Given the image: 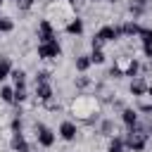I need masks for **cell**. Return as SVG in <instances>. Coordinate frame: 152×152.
<instances>
[{"label":"cell","mask_w":152,"mask_h":152,"mask_svg":"<svg viewBox=\"0 0 152 152\" xmlns=\"http://www.w3.org/2000/svg\"><path fill=\"white\" fill-rule=\"evenodd\" d=\"M66 5L71 7V12H81L83 5H86V0H66Z\"/></svg>","instance_id":"83f0119b"},{"label":"cell","mask_w":152,"mask_h":152,"mask_svg":"<svg viewBox=\"0 0 152 152\" xmlns=\"http://www.w3.org/2000/svg\"><path fill=\"white\" fill-rule=\"evenodd\" d=\"M50 40H57L55 38V26L50 19H40L38 21V43H50Z\"/></svg>","instance_id":"52a82bcc"},{"label":"cell","mask_w":152,"mask_h":152,"mask_svg":"<svg viewBox=\"0 0 152 152\" xmlns=\"http://www.w3.org/2000/svg\"><path fill=\"white\" fill-rule=\"evenodd\" d=\"M10 78L14 81V88H24L26 86V71L24 69H12L10 71Z\"/></svg>","instance_id":"d6986e66"},{"label":"cell","mask_w":152,"mask_h":152,"mask_svg":"<svg viewBox=\"0 0 152 152\" xmlns=\"http://www.w3.org/2000/svg\"><path fill=\"white\" fill-rule=\"evenodd\" d=\"M124 142H126V147H128V152H142L145 147H147V142H150V135L135 124V126H131L128 131H126V135H124Z\"/></svg>","instance_id":"7a4b0ae2"},{"label":"cell","mask_w":152,"mask_h":152,"mask_svg":"<svg viewBox=\"0 0 152 152\" xmlns=\"http://www.w3.org/2000/svg\"><path fill=\"white\" fill-rule=\"evenodd\" d=\"M0 5H2V0H0Z\"/></svg>","instance_id":"e575fe53"},{"label":"cell","mask_w":152,"mask_h":152,"mask_svg":"<svg viewBox=\"0 0 152 152\" xmlns=\"http://www.w3.org/2000/svg\"><path fill=\"white\" fill-rule=\"evenodd\" d=\"M36 140H38L40 147H52L55 140H57V133L45 124H36Z\"/></svg>","instance_id":"277c9868"},{"label":"cell","mask_w":152,"mask_h":152,"mask_svg":"<svg viewBox=\"0 0 152 152\" xmlns=\"http://www.w3.org/2000/svg\"><path fill=\"white\" fill-rule=\"evenodd\" d=\"M14 31V21L10 17H0V33H12Z\"/></svg>","instance_id":"cb8c5ba5"},{"label":"cell","mask_w":152,"mask_h":152,"mask_svg":"<svg viewBox=\"0 0 152 152\" xmlns=\"http://www.w3.org/2000/svg\"><path fill=\"white\" fill-rule=\"evenodd\" d=\"M74 64H76V71H78V74H86V71L90 69V57H88V55H78Z\"/></svg>","instance_id":"ffe728a7"},{"label":"cell","mask_w":152,"mask_h":152,"mask_svg":"<svg viewBox=\"0 0 152 152\" xmlns=\"http://www.w3.org/2000/svg\"><path fill=\"white\" fill-rule=\"evenodd\" d=\"M57 133H59V138H62V140L71 142V140H76V135H78V126H76V121L66 119V121H62V124H59Z\"/></svg>","instance_id":"ba28073f"},{"label":"cell","mask_w":152,"mask_h":152,"mask_svg":"<svg viewBox=\"0 0 152 152\" xmlns=\"http://www.w3.org/2000/svg\"><path fill=\"white\" fill-rule=\"evenodd\" d=\"M10 145H12L14 152H31V147H28V142H26V138H24L21 131H12V140H10Z\"/></svg>","instance_id":"9c48e42d"},{"label":"cell","mask_w":152,"mask_h":152,"mask_svg":"<svg viewBox=\"0 0 152 152\" xmlns=\"http://www.w3.org/2000/svg\"><path fill=\"white\" fill-rule=\"evenodd\" d=\"M86 2H100V0H86Z\"/></svg>","instance_id":"d6a6232c"},{"label":"cell","mask_w":152,"mask_h":152,"mask_svg":"<svg viewBox=\"0 0 152 152\" xmlns=\"http://www.w3.org/2000/svg\"><path fill=\"white\" fill-rule=\"evenodd\" d=\"M33 95H36L40 102H48V100H52V97H55L52 83H36V90H33Z\"/></svg>","instance_id":"30bf717a"},{"label":"cell","mask_w":152,"mask_h":152,"mask_svg":"<svg viewBox=\"0 0 152 152\" xmlns=\"http://www.w3.org/2000/svg\"><path fill=\"white\" fill-rule=\"evenodd\" d=\"M71 114L76 121L86 124V126H93L100 121V102L95 100V95H76L71 100Z\"/></svg>","instance_id":"6da1fadb"},{"label":"cell","mask_w":152,"mask_h":152,"mask_svg":"<svg viewBox=\"0 0 152 152\" xmlns=\"http://www.w3.org/2000/svg\"><path fill=\"white\" fill-rule=\"evenodd\" d=\"M138 31H140V24H138V21H133V19H128V21H124V24H121V33H124L126 38L138 36Z\"/></svg>","instance_id":"2e32d148"},{"label":"cell","mask_w":152,"mask_h":152,"mask_svg":"<svg viewBox=\"0 0 152 152\" xmlns=\"http://www.w3.org/2000/svg\"><path fill=\"white\" fill-rule=\"evenodd\" d=\"M0 100L7 104H14V88L12 86H2L0 88Z\"/></svg>","instance_id":"7402d4cb"},{"label":"cell","mask_w":152,"mask_h":152,"mask_svg":"<svg viewBox=\"0 0 152 152\" xmlns=\"http://www.w3.org/2000/svg\"><path fill=\"white\" fill-rule=\"evenodd\" d=\"M2 2H5V0H2Z\"/></svg>","instance_id":"d590c367"},{"label":"cell","mask_w":152,"mask_h":152,"mask_svg":"<svg viewBox=\"0 0 152 152\" xmlns=\"http://www.w3.org/2000/svg\"><path fill=\"white\" fill-rule=\"evenodd\" d=\"M138 126H140V128H142L147 135H152V114H147L142 121H138Z\"/></svg>","instance_id":"4316f807"},{"label":"cell","mask_w":152,"mask_h":152,"mask_svg":"<svg viewBox=\"0 0 152 152\" xmlns=\"http://www.w3.org/2000/svg\"><path fill=\"white\" fill-rule=\"evenodd\" d=\"M109 2H119V0H109Z\"/></svg>","instance_id":"836d02e7"},{"label":"cell","mask_w":152,"mask_h":152,"mask_svg":"<svg viewBox=\"0 0 152 152\" xmlns=\"http://www.w3.org/2000/svg\"><path fill=\"white\" fill-rule=\"evenodd\" d=\"M14 2H17V10L26 12V10H31V7H33V2H36V0H14Z\"/></svg>","instance_id":"f1b7e54d"},{"label":"cell","mask_w":152,"mask_h":152,"mask_svg":"<svg viewBox=\"0 0 152 152\" xmlns=\"http://www.w3.org/2000/svg\"><path fill=\"white\" fill-rule=\"evenodd\" d=\"M50 76H52L50 71H38L36 74V83H50Z\"/></svg>","instance_id":"f546056e"},{"label":"cell","mask_w":152,"mask_h":152,"mask_svg":"<svg viewBox=\"0 0 152 152\" xmlns=\"http://www.w3.org/2000/svg\"><path fill=\"white\" fill-rule=\"evenodd\" d=\"M135 38H140L142 45H152V28L150 26H140V31H138Z\"/></svg>","instance_id":"603a6c76"},{"label":"cell","mask_w":152,"mask_h":152,"mask_svg":"<svg viewBox=\"0 0 152 152\" xmlns=\"http://www.w3.org/2000/svg\"><path fill=\"white\" fill-rule=\"evenodd\" d=\"M43 104H45V109H50V112H57V109H59V102H57L55 97L48 100V102H43Z\"/></svg>","instance_id":"4dcf8cb0"},{"label":"cell","mask_w":152,"mask_h":152,"mask_svg":"<svg viewBox=\"0 0 152 152\" xmlns=\"http://www.w3.org/2000/svg\"><path fill=\"white\" fill-rule=\"evenodd\" d=\"M128 12L133 14V19L142 17V14L147 12V0H131V5H128Z\"/></svg>","instance_id":"9a60e30c"},{"label":"cell","mask_w":152,"mask_h":152,"mask_svg":"<svg viewBox=\"0 0 152 152\" xmlns=\"http://www.w3.org/2000/svg\"><path fill=\"white\" fill-rule=\"evenodd\" d=\"M97 36L104 40V43H112V40H121L124 38V33H121V24H104L100 31H97Z\"/></svg>","instance_id":"8992f818"},{"label":"cell","mask_w":152,"mask_h":152,"mask_svg":"<svg viewBox=\"0 0 152 152\" xmlns=\"http://www.w3.org/2000/svg\"><path fill=\"white\" fill-rule=\"evenodd\" d=\"M107 152H128V147H126V142H124V135H114V138H109V147H107Z\"/></svg>","instance_id":"e0dca14e"},{"label":"cell","mask_w":152,"mask_h":152,"mask_svg":"<svg viewBox=\"0 0 152 152\" xmlns=\"http://www.w3.org/2000/svg\"><path fill=\"white\" fill-rule=\"evenodd\" d=\"M147 95H150V97H152V86H147Z\"/></svg>","instance_id":"1f68e13d"},{"label":"cell","mask_w":152,"mask_h":152,"mask_svg":"<svg viewBox=\"0 0 152 152\" xmlns=\"http://www.w3.org/2000/svg\"><path fill=\"white\" fill-rule=\"evenodd\" d=\"M114 69L119 71V76H128V78H135L140 74V62L138 57L133 55H119L114 59Z\"/></svg>","instance_id":"3957f363"},{"label":"cell","mask_w":152,"mask_h":152,"mask_svg":"<svg viewBox=\"0 0 152 152\" xmlns=\"http://www.w3.org/2000/svg\"><path fill=\"white\" fill-rule=\"evenodd\" d=\"M38 57L40 59H57V57H62V45L57 40L38 43Z\"/></svg>","instance_id":"5b68a950"},{"label":"cell","mask_w":152,"mask_h":152,"mask_svg":"<svg viewBox=\"0 0 152 152\" xmlns=\"http://www.w3.org/2000/svg\"><path fill=\"white\" fill-rule=\"evenodd\" d=\"M74 86H76V90H88V88L93 86V78L86 76V74H81V76L74 78Z\"/></svg>","instance_id":"44dd1931"},{"label":"cell","mask_w":152,"mask_h":152,"mask_svg":"<svg viewBox=\"0 0 152 152\" xmlns=\"http://www.w3.org/2000/svg\"><path fill=\"white\" fill-rule=\"evenodd\" d=\"M26 100H28L26 86H24V88H14V104H19V102H26Z\"/></svg>","instance_id":"484cf974"},{"label":"cell","mask_w":152,"mask_h":152,"mask_svg":"<svg viewBox=\"0 0 152 152\" xmlns=\"http://www.w3.org/2000/svg\"><path fill=\"white\" fill-rule=\"evenodd\" d=\"M14 66H12V59L7 57V55H0V81H5V78H10V71H12Z\"/></svg>","instance_id":"ac0fdd59"},{"label":"cell","mask_w":152,"mask_h":152,"mask_svg":"<svg viewBox=\"0 0 152 152\" xmlns=\"http://www.w3.org/2000/svg\"><path fill=\"white\" fill-rule=\"evenodd\" d=\"M83 28H86V26H83V19H78V17H71V19L64 24V31H66L69 36H81Z\"/></svg>","instance_id":"4fadbf2b"},{"label":"cell","mask_w":152,"mask_h":152,"mask_svg":"<svg viewBox=\"0 0 152 152\" xmlns=\"http://www.w3.org/2000/svg\"><path fill=\"white\" fill-rule=\"evenodd\" d=\"M97 131H100L102 135H107V138H114V135L119 133V128H116V121H114V119H102Z\"/></svg>","instance_id":"5bb4252c"},{"label":"cell","mask_w":152,"mask_h":152,"mask_svg":"<svg viewBox=\"0 0 152 152\" xmlns=\"http://www.w3.org/2000/svg\"><path fill=\"white\" fill-rule=\"evenodd\" d=\"M147 86H150V83H147L142 76H135V78H131V88H128V90H131L133 97H140V95L147 93Z\"/></svg>","instance_id":"7c38bea8"},{"label":"cell","mask_w":152,"mask_h":152,"mask_svg":"<svg viewBox=\"0 0 152 152\" xmlns=\"http://www.w3.org/2000/svg\"><path fill=\"white\" fill-rule=\"evenodd\" d=\"M88 57H90V64H104V59H107L102 50H93Z\"/></svg>","instance_id":"d4e9b609"},{"label":"cell","mask_w":152,"mask_h":152,"mask_svg":"<svg viewBox=\"0 0 152 152\" xmlns=\"http://www.w3.org/2000/svg\"><path fill=\"white\" fill-rule=\"evenodd\" d=\"M138 114H140V112H138L135 107H124V109H121V121H124V126H126V128L135 126V124L140 121Z\"/></svg>","instance_id":"8fae6325"}]
</instances>
